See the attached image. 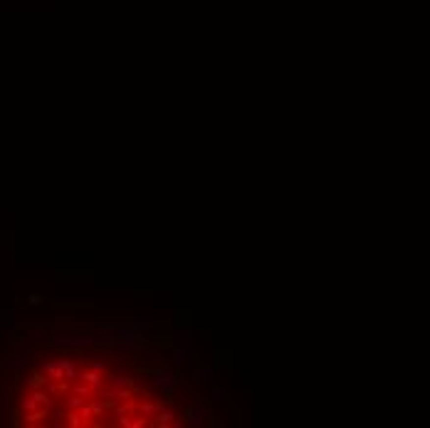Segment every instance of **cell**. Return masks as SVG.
<instances>
[{"label": "cell", "mask_w": 430, "mask_h": 428, "mask_svg": "<svg viewBox=\"0 0 430 428\" xmlns=\"http://www.w3.org/2000/svg\"><path fill=\"white\" fill-rule=\"evenodd\" d=\"M77 381H82V384L89 386V389H99V386L104 384V374L97 372V369H79Z\"/></svg>", "instance_id": "obj_1"}, {"label": "cell", "mask_w": 430, "mask_h": 428, "mask_svg": "<svg viewBox=\"0 0 430 428\" xmlns=\"http://www.w3.org/2000/svg\"><path fill=\"white\" fill-rule=\"evenodd\" d=\"M176 384H178L176 374H171V372H156V389H158V391H163V394H173Z\"/></svg>", "instance_id": "obj_2"}, {"label": "cell", "mask_w": 430, "mask_h": 428, "mask_svg": "<svg viewBox=\"0 0 430 428\" xmlns=\"http://www.w3.org/2000/svg\"><path fill=\"white\" fill-rule=\"evenodd\" d=\"M57 366H59V372H62V379H72V381H77L79 364H75L72 359H57Z\"/></svg>", "instance_id": "obj_3"}, {"label": "cell", "mask_w": 430, "mask_h": 428, "mask_svg": "<svg viewBox=\"0 0 430 428\" xmlns=\"http://www.w3.org/2000/svg\"><path fill=\"white\" fill-rule=\"evenodd\" d=\"M183 423H188V426H203V406H188V408H183Z\"/></svg>", "instance_id": "obj_4"}, {"label": "cell", "mask_w": 430, "mask_h": 428, "mask_svg": "<svg viewBox=\"0 0 430 428\" xmlns=\"http://www.w3.org/2000/svg\"><path fill=\"white\" fill-rule=\"evenodd\" d=\"M173 418H176V416H173L168 408L161 406V408L156 411V416H153V426H173Z\"/></svg>", "instance_id": "obj_5"}, {"label": "cell", "mask_w": 430, "mask_h": 428, "mask_svg": "<svg viewBox=\"0 0 430 428\" xmlns=\"http://www.w3.org/2000/svg\"><path fill=\"white\" fill-rule=\"evenodd\" d=\"M173 364H176V369H178V372H180V369H186V366H188V349L176 347V349H173Z\"/></svg>", "instance_id": "obj_6"}, {"label": "cell", "mask_w": 430, "mask_h": 428, "mask_svg": "<svg viewBox=\"0 0 430 428\" xmlns=\"http://www.w3.org/2000/svg\"><path fill=\"white\" fill-rule=\"evenodd\" d=\"M109 384L111 386H131V379H129V374L124 369H119V372H114L109 376Z\"/></svg>", "instance_id": "obj_7"}, {"label": "cell", "mask_w": 430, "mask_h": 428, "mask_svg": "<svg viewBox=\"0 0 430 428\" xmlns=\"http://www.w3.org/2000/svg\"><path fill=\"white\" fill-rule=\"evenodd\" d=\"M47 381H50V379H47L42 372H35V374H30V379H27V386L35 391V389H45V386H47Z\"/></svg>", "instance_id": "obj_8"}, {"label": "cell", "mask_w": 430, "mask_h": 428, "mask_svg": "<svg viewBox=\"0 0 430 428\" xmlns=\"http://www.w3.org/2000/svg\"><path fill=\"white\" fill-rule=\"evenodd\" d=\"M161 406H163L161 401H146V403H141V406H139V411H141V416L153 418V416H156V411H158Z\"/></svg>", "instance_id": "obj_9"}, {"label": "cell", "mask_w": 430, "mask_h": 428, "mask_svg": "<svg viewBox=\"0 0 430 428\" xmlns=\"http://www.w3.org/2000/svg\"><path fill=\"white\" fill-rule=\"evenodd\" d=\"M54 344H59V347H75V349H79V347H89V344H94V339H54Z\"/></svg>", "instance_id": "obj_10"}, {"label": "cell", "mask_w": 430, "mask_h": 428, "mask_svg": "<svg viewBox=\"0 0 430 428\" xmlns=\"http://www.w3.org/2000/svg\"><path fill=\"white\" fill-rule=\"evenodd\" d=\"M87 406H89V411H92L94 418H104V411H106L104 401H87Z\"/></svg>", "instance_id": "obj_11"}, {"label": "cell", "mask_w": 430, "mask_h": 428, "mask_svg": "<svg viewBox=\"0 0 430 428\" xmlns=\"http://www.w3.org/2000/svg\"><path fill=\"white\" fill-rule=\"evenodd\" d=\"M193 376H196V381H198V384H208V381H210V376H213V369H196V372H193Z\"/></svg>", "instance_id": "obj_12"}, {"label": "cell", "mask_w": 430, "mask_h": 428, "mask_svg": "<svg viewBox=\"0 0 430 428\" xmlns=\"http://www.w3.org/2000/svg\"><path fill=\"white\" fill-rule=\"evenodd\" d=\"M84 403H87V401H84V396H82V394H72V396H70V401H67V408H70V411H77V408H79V406H84Z\"/></svg>", "instance_id": "obj_13"}, {"label": "cell", "mask_w": 430, "mask_h": 428, "mask_svg": "<svg viewBox=\"0 0 430 428\" xmlns=\"http://www.w3.org/2000/svg\"><path fill=\"white\" fill-rule=\"evenodd\" d=\"M77 413H79V418H82V423H84V426L94 423V416H92V411H89V406H87V403H84V406H79V408H77Z\"/></svg>", "instance_id": "obj_14"}, {"label": "cell", "mask_w": 430, "mask_h": 428, "mask_svg": "<svg viewBox=\"0 0 430 428\" xmlns=\"http://www.w3.org/2000/svg\"><path fill=\"white\" fill-rule=\"evenodd\" d=\"M65 423H67V426H72V428H82V426H84L77 411H70V413L65 416Z\"/></svg>", "instance_id": "obj_15"}, {"label": "cell", "mask_w": 430, "mask_h": 428, "mask_svg": "<svg viewBox=\"0 0 430 428\" xmlns=\"http://www.w3.org/2000/svg\"><path fill=\"white\" fill-rule=\"evenodd\" d=\"M3 366H18V369H20V366H25V359H20V356H10L8 361H3Z\"/></svg>", "instance_id": "obj_16"}, {"label": "cell", "mask_w": 430, "mask_h": 428, "mask_svg": "<svg viewBox=\"0 0 430 428\" xmlns=\"http://www.w3.org/2000/svg\"><path fill=\"white\" fill-rule=\"evenodd\" d=\"M131 324H134L139 332H141V329H151V327H153V322H151V320H136V322H131Z\"/></svg>", "instance_id": "obj_17"}, {"label": "cell", "mask_w": 430, "mask_h": 428, "mask_svg": "<svg viewBox=\"0 0 430 428\" xmlns=\"http://www.w3.org/2000/svg\"><path fill=\"white\" fill-rule=\"evenodd\" d=\"M210 403H213V406H220V403H223V389H215V391H213Z\"/></svg>", "instance_id": "obj_18"}, {"label": "cell", "mask_w": 430, "mask_h": 428, "mask_svg": "<svg viewBox=\"0 0 430 428\" xmlns=\"http://www.w3.org/2000/svg\"><path fill=\"white\" fill-rule=\"evenodd\" d=\"M89 369H97V372L104 374V364H99V361H97V364H89Z\"/></svg>", "instance_id": "obj_19"}, {"label": "cell", "mask_w": 430, "mask_h": 428, "mask_svg": "<svg viewBox=\"0 0 430 428\" xmlns=\"http://www.w3.org/2000/svg\"><path fill=\"white\" fill-rule=\"evenodd\" d=\"M40 302H42L40 294H32V297H30V304H40Z\"/></svg>", "instance_id": "obj_20"}]
</instances>
